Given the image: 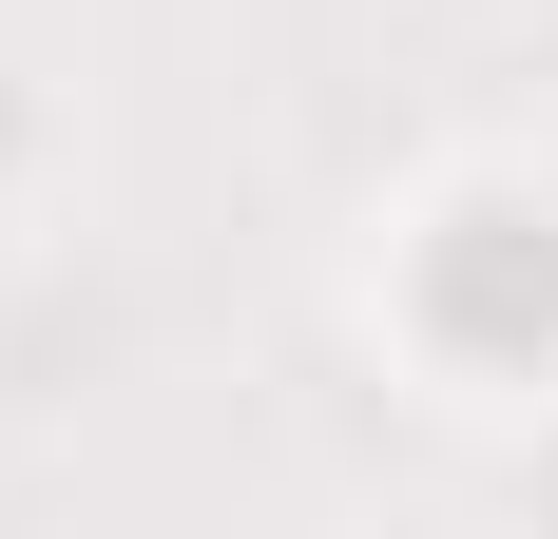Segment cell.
Returning <instances> with one entry per match:
<instances>
[{
  "label": "cell",
  "instance_id": "6da1fadb",
  "mask_svg": "<svg viewBox=\"0 0 558 539\" xmlns=\"http://www.w3.org/2000/svg\"><path fill=\"white\" fill-rule=\"evenodd\" d=\"M404 309H424V347L444 367H558V213L539 193H462L444 231H424V270H404Z\"/></svg>",
  "mask_w": 558,
  "mask_h": 539
},
{
  "label": "cell",
  "instance_id": "7a4b0ae2",
  "mask_svg": "<svg viewBox=\"0 0 558 539\" xmlns=\"http://www.w3.org/2000/svg\"><path fill=\"white\" fill-rule=\"evenodd\" d=\"M0 155H20V116H0Z\"/></svg>",
  "mask_w": 558,
  "mask_h": 539
}]
</instances>
